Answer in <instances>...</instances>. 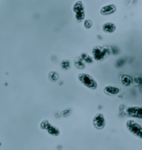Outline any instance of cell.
Listing matches in <instances>:
<instances>
[{"mask_svg":"<svg viewBox=\"0 0 142 150\" xmlns=\"http://www.w3.org/2000/svg\"><path fill=\"white\" fill-rule=\"evenodd\" d=\"M121 81L122 83L123 86L129 87V86H131L134 84V79L131 76H130L129 75L123 74L121 76Z\"/></svg>","mask_w":142,"mask_h":150,"instance_id":"11","label":"cell"},{"mask_svg":"<svg viewBox=\"0 0 142 150\" xmlns=\"http://www.w3.org/2000/svg\"><path fill=\"white\" fill-rule=\"evenodd\" d=\"M102 31L105 33H113L116 30V25L112 22H107L102 26Z\"/></svg>","mask_w":142,"mask_h":150,"instance_id":"10","label":"cell"},{"mask_svg":"<svg viewBox=\"0 0 142 150\" xmlns=\"http://www.w3.org/2000/svg\"><path fill=\"white\" fill-rule=\"evenodd\" d=\"M134 84L142 88V76H137L134 78Z\"/></svg>","mask_w":142,"mask_h":150,"instance_id":"17","label":"cell"},{"mask_svg":"<svg viewBox=\"0 0 142 150\" xmlns=\"http://www.w3.org/2000/svg\"><path fill=\"white\" fill-rule=\"evenodd\" d=\"M92 57L97 62H102L105 58L110 55V50L107 47L97 46L92 49Z\"/></svg>","mask_w":142,"mask_h":150,"instance_id":"5","label":"cell"},{"mask_svg":"<svg viewBox=\"0 0 142 150\" xmlns=\"http://www.w3.org/2000/svg\"><path fill=\"white\" fill-rule=\"evenodd\" d=\"M126 115L130 118H136L142 120V106L131 105L126 109Z\"/></svg>","mask_w":142,"mask_h":150,"instance_id":"7","label":"cell"},{"mask_svg":"<svg viewBox=\"0 0 142 150\" xmlns=\"http://www.w3.org/2000/svg\"><path fill=\"white\" fill-rule=\"evenodd\" d=\"M116 12V6L115 4H107L102 6L100 9V13L102 16H110Z\"/></svg>","mask_w":142,"mask_h":150,"instance_id":"8","label":"cell"},{"mask_svg":"<svg viewBox=\"0 0 142 150\" xmlns=\"http://www.w3.org/2000/svg\"><path fill=\"white\" fill-rule=\"evenodd\" d=\"M103 91H104V93L106 95H108L110 96H117L118 94L121 92V89L118 87V86H116L108 85V86H106L104 87Z\"/></svg>","mask_w":142,"mask_h":150,"instance_id":"9","label":"cell"},{"mask_svg":"<svg viewBox=\"0 0 142 150\" xmlns=\"http://www.w3.org/2000/svg\"><path fill=\"white\" fill-rule=\"evenodd\" d=\"M71 112H72V110H71V109H67V110H65L62 111V116L63 117H67L69 115L71 114Z\"/></svg>","mask_w":142,"mask_h":150,"instance_id":"18","label":"cell"},{"mask_svg":"<svg viewBox=\"0 0 142 150\" xmlns=\"http://www.w3.org/2000/svg\"><path fill=\"white\" fill-rule=\"evenodd\" d=\"M61 67L64 71H67L71 68V62L69 60H63L61 62Z\"/></svg>","mask_w":142,"mask_h":150,"instance_id":"15","label":"cell"},{"mask_svg":"<svg viewBox=\"0 0 142 150\" xmlns=\"http://www.w3.org/2000/svg\"><path fill=\"white\" fill-rule=\"evenodd\" d=\"M40 129L47 131L50 135L53 137H58L61 134V131L58 127L51 124L48 120H44L40 123Z\"/></svg>","mask_w":142,"mask_h":150,"instance_id":"4","label":"cell"},{"mask_svg":"<svg viewBox=\"0 0 142 150\" xmlns=\"http://www.w3.org/2000/svg\"><path fill=\"white\" fill-rule=\"evenodd\" d=\"M92 124L97 130H102L107 125L106 117L102 113L96 114L92 119Z\"/></svg>","mask_w":142,"mask_h":150,"instance_id":"6","label":"cell"},{"mask_svg":"<svg viewBox=\"0 0 142 150\" xmlns=\"http://www.w3.org/2000/svg\"><path fill=\"white\" fill-rule=\"evenodd\" d=\"M80 57H81V58L83 60L84 62H85V63L86 64H92V63L94 62V58L92 56H91V55H89L87 52H82L81 53V55H80Z\"/></svg>","mask_w":142,"mask_h":150,"instance_id":"12","label":"cell"},{"mask_svg":"<svg viewBox=\"0 0 142 150\" xmlns=\"http://www.w3.org/2000/svg\"><path fill=\"white\" fill-rule=\"evenodd\" d=\"M83 25L84 27H85V28H87V29H91V28H92V26H93V23H92V21L91 19L87 18V19L83 22Z\"/></svg>","mask_w":142,"mask_h":150,"instance_id":"16","label":"cell"},{"mask_svg":"<svg viewBox=\"0 0 142 150\" xmlns=\"http://www.w3.org/2000/svg\"><path fill=\"white\" fill-rule=\"evenodd\" d=\"M77 79L85 87L88 88L90 90H97L98 87V84L93 76L89 75L88 73H79Z\"/></svg>","mask_w":142,"mask_h":150,"instance_id":"1","label":"cell"},{"mask_svg":"<svg viewBox=\"0 0 142 150\" xmlns=\"http://www.w3.org/2000/svg\"><path fill=\"white\" fill-rule=\"evenodd\" d=\"M72 12L75 14V19L77 23H82L86 20L85 6L82 1H77L72 6Z\"/></svg>","mask_w":142,"mask_h":150,"instance_id":"2","label":"cell"},{"mask_svg":"<svg viewBox=\"0 0 142 150\" xmlns=\"http://www.w3.org/2000/svg\"><path fill=\"white\" fill-rule=\"evenodd\" d=\"M48 80L51 82H56L59 80V74L57 71H50L48 74Z\"/></svg>","mask_w":142,"mask_h":150,"instance_id":"14","label":"cell"},{"mask_svg":"<svg viewBox=\"0 0 142 150\" xmlns=\"http://www.w3.org/2000/svg\"><path fill=\"white\" fill-rule=\"evenodd\" d=\"M126 127L127 129V130L136 136L138 139H142V125L138 124L137 122H136L133 120H129L126 121Z\"/></svg>","mask_w":142,"mask_h":150,"instance_id":"3","label":"cell"},{"mask_svg":"<svg viewBox=\"0 0 142 150\" xmlns=\"http://www.w3.org/2000/svg\"><path fill=\"white\" fill-rule=\"evenodd\" d=\"M74 66L77 69H84L86 67V63L81 58V57H79L77 58H76L75 62H74Z\"/></svg>","mask_w":142,"mask_h":150,"instance_id":"13","label":"cell"}]
</instances>
